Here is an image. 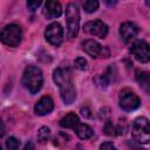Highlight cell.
<instances>
[{
  "instance_id": "obj_1",
  "label": "cell",
  "mask_w": 150,
  "mask_h": 150,
  "mask_svg": "<svg viewBox=\"0 0 150 150\" xmlns=\"http://www.w3.org/2000/svg\"><path fill=\"white\" fill-rule=\"evenodd\" d=\"M53 80L60 89V96L66 104H71L76 98V90L71 81L70 71L64 68H57L53 71Z\"/></svg>"
},
{
  "instance_id": "obj_2",
  "label": "cell",
  "mask_w": 150,
  "mask_h": 150,
  "mask_svg": "<svg viewBox=\"0 0 150 150\" xmlns=\"http://www.w3.org/2000/svg\"><path fill=\"white\" fill-rule=\"evenodd\" d=\"M43 83V76L40 68L36 66H28L22 75V84L30 94H36Z\"/></svg>"
},
{
  "instance_id": "obj_3",
  "label": "cell",
  "mask_w": 150,
  "mask_h": 150,
  "mask_svg": "<svg viewBox=\"0 0 150 150\" xmlns=\"http://www.w3.org/2000/svg\"><path fill=\"white\" fill-rule=\"evenodd\" d=\"M66 19H67L68 38L73 39L79 34V29H80V12H79V7L76 4L69 2L67 5Z\"/></svg>"
},
{
  "instance_id": "obj_4",
  "label": "cell",
  "mask_w": 150,
  "mask_h": 150,
  "mask_svg": "<svg viewBox=\"0 0 150 150\" xmlns=\"http://www.w3.org/2000/svg\"><path fill=\"white\" fill-rule=\"evenodd\" d=\"M131 135L137 143L146 144L150 141V127L149 121L145 117H138L132 122Z\"/></svg>"
},
{
  "instance_id": "obj_5",
  "label": "cell",
  "mask_w": 150,
  "mask_h": 150,
  "mask_svg": "<svg viewBox=\"0 0 150 150\" xmlns=\"http://www.w3.org/2000/svg\"><path fill=\"white\" fill-rule=\"evenodd\" d=\"M21 38H22V30L20 26L15 23L7 25L0 32V41L4 45L9 46V47L19 46V43L21 42Z\"/></svg>"
},
{
  "instance_id": "obj_6",
  "label": "cell",
  "mask_w": 150,
  "mask_h": 150,
  "mask_svg": "<svg viewBox=\"0 0 150 150\" xmlns=\"http://www.w3.org/2000/svg\"><path fill=\"white\" fill-rule=\"evenodd\" d=\"M118 103H120V107L124 111H131V110L137 109L141 105V100L130 89H123L120 93Z\"/></svg>"
},
{
  "instance_id": "obj_7",
  "label": "cell",
  "mask_w": 150,
  "mask_h": 150,
  "mask_svg": "<svg viewBox=\"0 0 150 150\" xmlns=\"http://www.w3.org/2000/svg\"><path fill=\"white\" fill-rule=\"evenodd\" d=\"M130 53L134 55V57L142 62V63H148L150 60V50H149V45L144 40H137L135 41L131 47H130Z\"/></svg>"
},
{
  "instance_id": "obj_8",
  "label": "cell",
  "mask_w": 150,
  "mask_h": 150,
  "mask_svg": "<svg viewBox=\"0 0 150 150\" xmlns=\"http://www.w3.org/2000/svg\"><path fill=\"white\" fill-rule=\"evenodd\" d=\"M46 40L53 46H60L63 40V28L59 22H53L47 26L45 32Z\"/></svg>"
},
{
  "instance_id": "obj_9",
  "label": "cell",
  "mask_w": 150,
  "mask_h": 150,
  "mask_svg": "<svg viewBox=\"0 0 150 150\" xmlns=\"http://www.w3.org/2000/svg\"><path fill=\"white\" fill-rule=\"evenodd\" d=\"M83 29L86 33L94 35V36H97V38H101V39L105 38L108 34V26L102 20L89 21V22L84 23Z\"/></svg>"
},
{
  "instance_id": "obj_10",
  "label": "cell",
  "mask_w": 150,
  "mask_h": 150,
  "mask_svg": "<svg viewBox=\"0 0 150 150\" xmlns=\"http://www.w3.org/2000/svg\"><path fill=\"white\" fill-rule=\"evenodd\" d=\"M139 32V28L136 23L134 22H130V21H127V22H123L120 27V34H121V38L125 41V42H129L131 40H134L137 34Z\"/></svg>"
},
{
  "instance_id": "obj_11",
  "label": "cell",
  "mask_w": 150,
  "mask_h": 150,
  "mask_svg": "<svg viewBox=\"0 0 150 150\" xmlns=\"http://www.w3.org/2000/svg\"><path fill=\"white\" fill-rule=\"evenodd\" d=\"M82 48H83V50H84L89 56H91V57H94V59L101 56V55L103 54V50H104V48H103L97 41L91 40V39H88V40L83 41V42H82Z\"/></svg>"
},
{
  "instance_id": "obj_12",
  "label": "cell",
  "mask_w": 150,
  "mask_h": 150,
  "mask_svg": "<svg viewBox=\"0 0 150 150\" xmlns=\"http://www.w3.org/2000/svg\"><path fill=\"white\" fill-rule=\"evenodd\" d=\"M53 109H54V102H53V100H52L50 96H43V97H41L36 102V104L34 107L35 114L36 115H40V116H43V115L49 114Z\"/></svg>"
},
{
  "instance_id": "obj_13",
  "label": "cell",
  "mask_w": 150,
  "mask_h": 150,
  "mask_svg": "<svg viewBox=\"0 0 150 150\" xmlns=\"http://www.w3.org/2000/svg\"><path fill=\"white\" fill-rule=\"evenodd\" d=\"M45 14L49 19L59 18L62 14V6H61V4L59 1L48 0L45 4Z\"/></svg>"
},
{
  "instance_id": "obj_14",
  "label": "cell",
  "mask_w": 150,
  "mask_h": 150,
  "mask_svg": "<svg viewBox=\"0 0 150 150\" xmlns=\"http://www.w3.org/2000/svg\"><path fill=\"white\" fill-rule=\"evenodd\" d=\"M79 123H80V120L75 112H69L60 120V125L67 129H74Z\"/></svg>"
},
{
  "instance_id": "obj_15",
  "label": "cell",
  "mask_w": 150,
  "mask_h": 150,
  "mask_svg": "<svg viewBox=\"0 0 150 150\" xmlns=\"http://www.w3.org/2000/svg\"><path fill=\"white\" fill-rule=\"evenodd\" d=\"M74 130H75L76 135H77L81 139H88V138H90V137L93 136V134H94L93 129H91L88 124H84V123H79V124L74 128Z\"/></svg>"
},
{
  "instance_id": "obj_16",
  "label": "cell",
  "mask_w": 150,
  "mask_h": 150,
  "mask_svg": "<svg viewBox=\"0 0 150 150\" xmlns=\"http://www.w3.org/2000/svg\"><path fill=\"white\" fill-rule=\"evenodd\" d=\"M136 79H137V82L139 83V86L145 90V93H149V87H150L149 74L146 71H137Z\"/></svg>"
},
{
  "instance_id": "obj_17",
  "label": "cell",
  "mask_w": 150,
  "mask_h": 150,
  "mask_svg": "<svg viewBox=\"0 0 150 150\" xmlns=\"http://www.w3.org/2000/svg\"><path fill=\"white\" fill-rule=\"evenodd\" d=\"M104 132H105L107 135H109V136H115V135H121V134H123V132L121 131V129H120L118 127H116L115 124H112V122H110V121H108V122L105 123V125H104Z\"/></svg>"
},
{
  "instance_id": "obj_18",
  "label": "cell",
  "mask_w": 150,
  "mask_h": 150,
  "mask_svg": "<svg viewBox=\"0 0 150 150\" xmlns=\"http://www.w3.org/2000/svg\"><path fill=\"white\" fill-rule=\"evenodd\" d=\"M50 137V130L47 127H41L38 131V141L40 143H46Z\"/></svg>"
},
{
  "instance_id": "obj_19",
  "label": "cell",
  "mask_w": 150,
  "mask_h": 150,
  "mask_svg": "<svg viewBox=\"0 0 150 150\" xmlns=\"http://www.w3.org/2000/svg\"><path fill=\"white\" fill-rule=\"evenodd\" d=\"M98 6H100V4L96 0H87V1L83 2V8H84V11L87 13H94V12H96L98 9Z\"/></svg>"
},
{
  "instance_id": "obj_20",
  "label": "cell",
  "mask_w": 150,
  "mask_h": 150,
  "mask_svg": "<svg viewBox=\"0 0 150 150\" xmlns=\"http://www.w3.org/2000/svg\"><path fill=\"white\" fill-rule=\"evenodd\" d=\"M19 145H20V141L18 138H15V137H9L6 141V148H7V150H18Z\"/></svg>"
},
{
  "instance_id": "obj_21",
  "label": "cell",
  "mask_w": 150,
  "mask_h": 150,
  "mask_svg": "<svg viewBox=\"0 0 150 150\" xmlns=\"http://www.w3.org/2000/svg\"><path fill=\"white\" fill-rule=\"evenodd\" d=\"M75 67L80 70H87L88 69V62L84 57H77L75 60Z\"/></svg>"
},
{
  "instance_id": "obj_22",
  "label": "cell",
  "mask_w": 150,
  "mask_h": 150,
  "mask_svg": "<svg viewBox=\"0 0 150 150\" xmlns=\"http://www.w3.org/2000/svg\"><path fill=\"white\" fill-rule=\"evenodd\" d=\"M41 4L42 2L40 0H29V1H27V7L30 11H35L41 6Z\"/></svg>"
},
{
  "instance_id": "obj_23",
  "label": "cell",
  "mask_w": 150,
  "mask_h": 150,
  "mask_svg": "<svg viewBox=\"0 0 150 150\" xmlns=\"http://www.w3.org/2000/svg\"><path fill=\"white\" fill-rule=\"evenodd\" d=\"M100 150H116V148L111 142H104L101 144Z\"/></svg>"
},
{
  "instance_id": "obj_24",
  "label": "cell",
  "mask_w": 150,
  "mask_h": 150,
  "mask_svg": "<svg viewBox=\"0 0 150 150\" xmlns=\"http://www.w3.org/2000/svg\"><path fill=\"white\" fill-rule=\"evenodd\" d=\"M23 150H35V146H34V144H33V142H27L26 143V145H25V148H23Z\"/></svg>"
},
{
  "instance_id": "obj_25",
  "label": "cell",
  "mask_w": 150,
  "mask_h": 150,
  "mask_svg": "<svg viewBox=\"0 0 150 150\" xmlns=\"http://www.w3.org/2000/svg\"><path fill=\"white\" fill-rule=\"evenodd\" d=\"M81 114L84 116V117H90V111L88 108H82L81 109Z\"/></svg>"
},
{
  "instance_id": "obj_26",
  "label": "cell",
  "mask_w": 150,
  "mask_h": 150,
  "mask_svg": "<svg viewBox=\"0 0 150 150\" xmlns=\"http://www.w3.org/2000/svg\"><path fill=\"white\" fill-rule=\"evenodd\" d=\"M5 135V125H4V123L0 121V137H2Z\"/></svg>"
},
{
  "instance_id": "obj_27",
  "label": "cell",
  "mask_w": 150,
  "mask_h": 150,
  "mask_svg": "<svg viewBox=\"0 0 150 150\" xmlns=\"http://www.w3.org/2000/svg\"><path fill=\"white\" fill-rule=\"evenodd\" d=\"M0 150H2V148H1V146H0Z\"/></svg>"
}]
</instances>
